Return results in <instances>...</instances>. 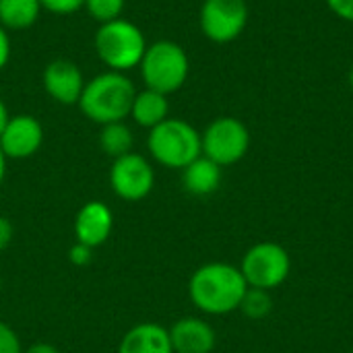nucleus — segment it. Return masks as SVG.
Instances as JSON below:
<instances>
[{
    "label": "nucleus",
    "instance_id": "5701e85b",
    "mask_svg": "<svg viewBox=\"0 0 353 353\" xmlns=\"http://www.w3.org/2000/svg\"><path fill=\"white\" fill-rule=\"evenodd\" d=\"M93 259V248L81 244V242H74L68 250V261L74 265V267H87Z\"/></svg>",
    "mask_w": 353,
    "mask_h": 353
},
{
    "label": "nucleus",
    "instance_id": "39448f33",
    "mask_svg": "<svg viewBox=\"0 0 353 353\" xmlns=\"http://www.w3.org/2000/svg\"><path fill=\"white\" fill-rule=\"evenodd\" d=\"M147 149L153 161L170 170H184L203 155L201 132L182 118H165L149 130Z\"/></svg>",
    "mask_w": 353,
    "mask_h": 353
},
{
    "label": "nucleus",
    "instance_id": "c756f323",
    "mask_svg": "<svg viewBox=\"0 0 353 353\" xmlns=\"http://www.w3.org/2000/svg\"><path fill=\"white\" fill-rule=\"evenodd\" d=\"M347 83H350V87H352V91H353V64H352V68H350V74H347Z\"/></svg>",
    "mask_w": 353,
    "mask_h": 353
},
{
    "label": "nucleus",
    "instance_id": "a211bd4d",
    "mask_svg": "<svg viewBox=\"0 0 353 353\" xmlns=\"http://www.w3.org/2000/svg\"><path fill=\"white\" fill-rule=\"evenodd\" d=\"M132 145H134V134H132V128L124 120L122 122H110V124L101 126L99 147L112 159H118V157L130 153Z\"/></svg>",
    "mask_w": 353,
    "mask_h": 353
},
{
    "label": "nucleus",
    "instance_id": "ddd939ff",
    "mask_svg": "<svg viewBox=\"0 0 353 353\" xmlns=\"http://www.w3.org/2000/svg\"><path fill=\"white\" fill-rule=\"evenodd\" d=\"M168 331L174 353H213L217 345L215 329L199 316H184Z\"/></svg>",
    "mask_w": 353,
    "mask_h": 353
},
{
    "label": "nucleus",
    "instance_id": "4468645a",
    "mask_svg": "<svg viewBox=\"0 0 353 353\" xmlns=\"http://www.w3.org/2000/svg\"><path fill=\"white\" fill-rule=\"evenodd\" d=\"M118 353H174L170 331L157 323H139L124 333Z\"/></svg>",
    "mask_w": 353,
    "mask_h": 353
},
{
    "label": "nucleus",
    "instance_id": "f3484780",
    "mask_svg": "<svg viewBox=\"0 0 353 353\" xmlns=\"http://www.w3.org/2000/svg\"><path fill=\"white\" fill-rule=\"evenodd\" d=\"M39 0H0V25L6 31H23L37 23Z\"/></svg>",
    "mask_w": 353,
    "mask_h": 353
},
{
    "label": "nucleus",
    "instance_id": "f257e3e1",
    "mask_svg": "<svg viewBox=\"0 0 353 353\" xmlns=\"http://www.w3.org/2000/svg\"><path fill=\"white\" fill-rule=\"evenodd\" d=\"M248 290L240 267L230 263L201 265L188 281V298L196 310L209 316L236 312Z\"/></svg>",
    "mask_w": 353,
    "mask_h": 353
},
{
    "label": "nucleus",
    "instance_id": "bb28decb",
    "mask_svg": "<svg viewBox=\"0 0 353 353\" xmlns=\"http://www.w3.org/2000/svg\"><path fill=\"white\" fill-rule=\"evenodd\" d=\"M23 353H60L54 345H50V343H33V345H29L27 350H23Z\"/></svg>",
    "mask_w": 353,
    "mask_h": 353
},
{
    "label": "nucleus",
    "instance_id": "6ab92c4d",
    "mask_svg": "<svg viewBox=\"0 0 353 353\" xmlns=\"http://www.w3.org/2000/svg\"><path fill=\"white\" fill-rule=\"evenodd\" d=\"M246 319L250 321H263L267 319L271 312H273V298H271V292L267 290H259V288H248L242 302H240V308H238Z\"/></svg>",
    "mask_w": 353,
    "mask_h": 353
},
{
    "label": "nucleus",
    "instance_id": "a878e982",
    "mask_svg": "<svg viewBox=\"0 0 353 353\" xmlns=\"http://www.w3.org/2000/svg\"><path fill=\"white\" fill-rule=\"evenodd\" d=\"M12 236H14V228H12L10 219L0 215V252L8 248V244L12 242Z\"/></svg>",
    "mask_w": 353,
    "mask_h": 353
},
{
    "label": "nucleus",
    "instance_id": "393cba45",
    "mask_svg": "<svg viewBox=\"0 0 353 353\" xmlns=\"http://www.w3.org/2000/svg\"><path fill=\"white\" fill-rule=\"evenodd\" d=\"M10 54H12V43H10V35L8 31L0 25V72L6 68V64L10 62Z\"/></svg>",
    "mask_w": 353,
    "mask_h": 353
},
{
    "label": "nucleus",
    "instance_id": "9b49d317",
    "mask_svg": "<svg viewBox=\"0 0 353 353\" xmlns=\"http://www.w3.org/2000/svg\"><path fill=\"white\" fill-rule=\"evenodd\" d=\"M43 145V126L29 114L10 116L2 134L0 151L6 159H29Z\"/></svg>",
    "mask_w": 353,
    "mask_h": 353
},
{
    "label": "nucleus",
    "instance_id": "cd10ccee",
    "mask_svg": "<svg viewBox=\"0 0 353 353\" xmlns=\"http://www.w3.org/2000/svg\"><path fill=\"white\" fill-rule=\"evenodd\" d=\"M8 118H10L8 108H6V103L0 99V134H2V130H4V126H6V122H8Z\"/></svg>",
    "mask_w": 353,
    "mask_h": 353
},
{
    "label": "nucleus",
    "instance_id": "dca6fc26",
    "mask_svg": "<svg viewBox=\"0 0 353 353\" xmlns=\"http://www.w3.org/2000/svg\"><path fill=\"white\" fill-rule=\"evenodd\" d=\"M134 120L137 126L141 128H155L157 124H161L165 118H170V99L168 95L153 91V89H143L137 91L132 108H130V116Z\"/></svg>",
    "mask_w": 353,
    "mask_h": 353
},
{
    "label": "nucleus",
    "instance_id": "1a4fd4ad",
    "mask_svg": "<svg viewBox=\"0 0 353 353\" xmlns=\"http://www.w3.org/2000/svg\"><path fill=\"white\" fill-rule=\"evenodd\" d=\"M153 186H155V170L145 155L130 151L112 161L110 188L118 199L128 203L143 201L151 194Z\"/></svg>",
    "mask_w": 353,
    "mask_h": 353
},
{
    "label": "nucleus",
    "instance_id": "423d86ee",
    "mask_svg": "<svg viewBox=\"0 0 353 353\" xmlns=\"http://www.w3.org/2000/svg\"><path fill=\"white\" fill-rule=\"evenodd\" d=\"M240 271L248 288L273 292L288 281L292 273V256L277 242H259L244 252Z\"/></svg>",
    "mask_w": 353,
    "mask_h": 353
},
{
    "label": "nucleus",
    "instance_id": "aec40b11",
    "mask_svg": "<svg viewBox=\"0 0 353 353\" xmlns=\"http://www.w3.org/2000/svg\"><path fill=\"white\" fill-rule=\"evenodd\" d=\"M124 6H126V0H85L83 8L93 21L103 25V23L120 19Z\"/></svg>",
    "mask_w": 353,
    "mask_h": 353
},
{
    "label": "nucleus",
    "instance_id": "412c9836",
    "mask_svg": "<svg viewBox=\"0 0 353 353\" xmlns=\"http://www.w3.org/2000/svg\"><path fill=\"white\" fill-rule=\"evenodd\" d=\"M39 4L43 10H48L52 14L68 17V14L79 12L85 6V0H39Z\"/></svg>",
    "mask_w": 353,
    "mask_h": 353
},
{
    "label": "nucleus",
    "instance_id": "20e7f679",
    "mask_svg": "<svg viewBox=\"0 0 353 353\" xmlns=\"http://www.w3.org/2000/svg\"><path fill=\"white\" fill-rule=\"evenodd\" d=\"M139 72L147 89L172 95L188 81L190 58L180 43L172 39H157L147 46Z\"/></svg>",
    "mask_w": 353,
    "mask_h": 353
},
{
    "label": "nucleus",
    "instance_id": "f03ea898",
    "mask_svg": "<svg viewBox=\"0 0 353 353\" xmlns=\"http://www.w3.org/2000/svg\"><path fill=\"white\" fill-rule=\"evenodd\" d=\"M134 95L137 87L128 74L105 70L85 83L77 105L85 118L103 126L110 122L126 120L130 116Z\"/></svg>",
    "mask_w": 353,
    "mask_h": 353
},
{
    "label": "nucleus",
    "instance_id": "b1692460",
    "mask_svg": "<svg viewBox=\"0 0 353 353\" xmlns=\"http://www.w3.org/2000/svg\"><path fill=\"white\" fill-rule=\"evenodd\" d=\"M325 2L337 19L353 23V0H325Z\"/></svg>",
    "mask_w": 353,
    "mask_h": 353
},
{
    "label": "nucleus",
    "instance_id": "0eeeda50",
    "mask_svg": "<svg viewBox=\"0 0 353 353\" xmlns=\"http://www.w3.org/2000/svg\"><path fill=\"white\" fill-rule=\"evenodd\" d=\"M203 155L221 168L242 161L250 149L248 126L234 116H219L201 132Z\"/></svg>",
    "mask_w": 353,
    "mask_h": 353
},
{
    "label": "nucleus",
    "instance_id": "9d476101",
    "mask_svg": "<svg viewBox=\"0 0 353 353\" xmlns=\"http://www.w3.org/2000/svg\"><path fill=\"white\" fill-rule=\"evenodd\" d=\"M85 83L87 79L79 64L66 58H56L48 62L41 72V85L46 95L60 105H77Z\"/></svg>",
    "mask_w": 353,
    "mask_h": 353
},
{
    "label": "nucleus",
    "instance_id": "2eb2a0df",
    "mask_svg": "<svg viewBox=\"0 0 353 353\" xmlns=\"http://www.w3.org/2000/svg\"><path fill=\"white\" fill-rule=\"evenodd\" d=\"M221 170H223L221 165L201 155L182 170V186L188 194L209 196L221 186V180H223Z\"/></svg>",
    "mask_w": 353,
    "mask_h": 353
},
{
    "label": "nucleus",
    "instance_id": "7c9ffc66",
    "mask_svg": "<svg viewBox=\"0 0 353 353\" xmlns=\"http://www.w3.org/2000/svg\"><path fill=\"white\" fill-rule=\"evenodd\" d=\"M0 288H2V279H0Z\"/></svg>",
    "mask_w": 353,
    "mask_h": 353
},
{
    "label": "nucleus",
    "instance_id": "6e6552de",
    "mask_svg": "<svg viewBox=\"0 0 353 353\" xmlns=\"http://www.w3.org/2000/svg\"><path fill=\"white\" fill-rule=\"evenodd\" d=\"M248 14L246 0H203L199 25L209 41L232 43L244 33Z\"/></svg>",
    "mask_w": 353,
    "mask_h": 353
},
{
    "label": "nucleus",
    "instance_id": "f8f14e48",
    "mask_svg": "<svg viewBox=\"0 0 353 353\" xmlns=\"http://www.w3.org/2000/svg\"><path fill=\"white\" fill-rule=\"evenodd\" d=\"M114 230V215L112 209L101 201L85 203L74 217V238L77 242L97 248L108 242Z\"/></svg>",
    "mask_w": 353,
    "mask_h": 353
},
{
    "label": "nucleus",
    "instance_id": "4be33fe9",
    "mask_svg": "<svg viewBox=\"0 0 353 353\" xmlns=\"http://www.w3.org/2000/svg\"><path fill=\"white\" fill-rule=\"evenodd\" d=\"M0 353H23L17 331L0 321Z\"/></svg>",
    "mask_w": 353,
    "mask_h": 353
},
{
    "label": "nucleus",
    "instance_id": "7ed1b4c3",
    "mask_svg": "<svg viewBox=\"0 0 353 353\" xmlns=\"http://www.w3.org/2000/svg\"><path fill=\"white\" fill-rule=\"evenodd\" d=\"M147 46L149 43L141 27L122 17L99 25L93 37L95 54L105 68L124 74L132 68H139Z\"/></svg>",
    "mask_w": 353,
    "mask_h": 353
},
{
    "label": "nucleus",
    "instance_id": "c85d7f7f",
    "mask_svg": "<svg viewBox=\"0 0 353 353\" xmlns=\"http://www.w3.org/2000/svg\"><path fill=\"white\" fill-rule=\"evenodd\" d=\"M4 176H6V157H4V153L0 151V186H2V182H4Z\"/></svg>",
    "mask_w": 353,
    "mask_h": 353
}]
</instances>
